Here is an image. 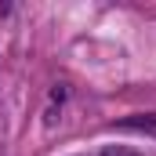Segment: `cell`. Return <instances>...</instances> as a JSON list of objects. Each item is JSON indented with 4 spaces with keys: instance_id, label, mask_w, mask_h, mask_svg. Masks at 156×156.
Listing matches in <instances>:
<instances>
[{
    "instance_id": "1",
    "label": "cell",
    "mask_w": 156,
    "mask_h": 156,
    "mask_svg": "<svg viewBox=\"0 0 156 156\" xmlns=\"http://www.w3.org/2000/svg\"><path fill=\"white\" fill-rule=\"evenodd\" d=\"M120 131H138V134H153L156 138V116L153 113H138V116H127L116 123Z\"/></svg>"
},
{
    "instance_id": "2",
    "label": "cell",
    "mask_w": 156,
    "mask_h": 156,
    "mask_svg": "<svg viewBox=\"0 0 156 156\" xmlns=\"http://www.w3.org/2000/svg\"><path fill=\"white\" fill-rule=\"evenodd\" d=\"M102 156H142L138 149H127V145H105Z\"/></svg>"
}]
</instances>
